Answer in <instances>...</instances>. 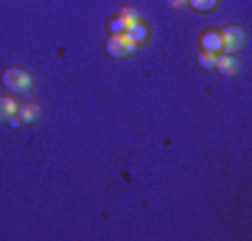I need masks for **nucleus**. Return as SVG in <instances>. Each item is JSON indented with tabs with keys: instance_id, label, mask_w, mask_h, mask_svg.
<instances>
[{
	"instance_id": "nucleus-4",
	"label": "nucleus",
	"mask_w": 252,
	"mask_h": 241,
	"mask_svg": "<svg viewBox=\"0 0 252 241\" xmlns=\"http://www.w3.org/2000/svg\"><path fill=\"white\" fill-rule=\"evenodd\" d=\"M213 70H219L221 76H235V73H238V59H235L233 54H219Z\"/></svg>"
},
{
	"instance_id": "nucleus-9",
	"label": "nucleus",
	"mask_w": 252,
	"mask_h": 241,
	"mask_svg": "<svg viewBox=\"0 0 252 241\" xmlns=\"http://www.w3.org/2000/svg\"><path fill=\"white\" fill-rule=\"evenodd\" d=\"M216 56L219 54H213V51H199V68L202 70H213L216 68Z\"/></svg>"
},
{
	"instance_id": "nucleus-8",
	"label": "nucleus",
	"mask_w": 252,
	"mask_h": 241,
	"mask_svg": "<svg viewBox=\"0 0 252 241\" xmlns=\"http://www.w3.org/2000/svg\"><path fill=\"white\" fill-rule=\"evenodd\" d=\"M17 115H20L23 124H34L36 118H39V107H36V104H26V107L17 109Z\"/></svg>"
},
{
	"instance_id": "nucleus-10",
	"label": "nucleus",
	"mask_w": 252,
	"mask_h": 241,
	"mask_svg": "<svg viewBox=\"0 0 252 241\" xmlns=\"http://www.w3.org/2000/svg\"><path fill=\"white\" fill-rule=\"evenodd\" d=\"M188 6L196 11H213L219 6V0H188Z\"/></svg>"
},
{
	"instance_id": "nucleus-12",
	"label": "nucleus",
	"mask_w": 252,
	"mask_h": 241,
	"mask_svg": "<svg viewBox=\"0 0 252 241\" xmlns=\"http://www.w3.org/2000/svg\"><path fill=\"white\" fill-rule=\"evenodd\" d=\"M121 17H124L126 23H137V20H140V17H137V11H135V9H124V11H121Z\"/></svg>"
},
{
	"instance_id": "nucleus-5",
	"label": "nucleus",
	"mask_w": 252,
	"mask_h": 241,
	"mask_svg": "<svg viewBox=\"0 0 252 241\" xmlns=\"http://www.w3.org/2000/svg\"><path fill=\"white\" fill-rule=\"evenodd\" d=\"M126 34L132 36L137 45H143L146 39H149V26H146V23H140V20H137V23H129V26H126Z\"/></svg>"
},
{
	"instance_id": "nucleus-14",
	"label": "nucleus",
	"mask_w": 252,
	"mask_h": 241,
	"mask_svg": "<svg viewBox=\"0 0 252 241\" xmlns=\"http://www.w3.org/2000/svg\"><path fill=\"white\" fill-rule=\"evenodd\" d=\"M171 3V9H180V6H188V0H168Z\"/></svg>"
},
{
	"instance_id": "nucleus-13",
	"label": "nucleus",
	"mask_w": 252,
	"mask_h": 241,
	"mask_svg": "<svg viewBox=\"0 0 252 241\" xmlns=\"http://www.w3.org/2000/svg\"><path fill=\"white\" fill-rule=\"evenodd\" d=\"M6 124H9L11 129H20V126H23V121H20V115H11L9 121H6Z\"/></svg>"
},
{
	"instance_id": "nucleus-2",
	"label": "nucleus",
	"mask_w": 252,
	"mask_h": 241,
	"mask_svg": "<svg viewBox=\"0 0 252 241\" xmlns=\"http://www.w3.org/2000/svg\"><path fill=\"white\" fill-rule=\"evenodd\" d=\"M221 36V54H238L244 45H247V34H244L241 26H227L224 31H219Z\"/></svg>"
},
{
	"instance_id": "nucleus-3",
	"label": "nucleus",
	"mask_w": 252,
	"mask_h": 241,
	"mask_svg": "<svg viewBox=\"0 0 252 241\" xmlns=\"http://www.w3.org/2000/svg\"><path fill=\"white\" fill-rule=\"evenodd\" d=\"M137 48H140V45H137L129 34H109V39H107V54H109V56H115V59L135 54Z\"/></svg>"
},
{
	"instance_id": "nucleus-7",
	"label": "nucleus",
	"mask_w": 252,
	"mask_h": 241,
	"mask_svg": "<svg viewBox=\"0 0 252 241\" xmlns=\"http://www.w3.org/2000/svg\"><path fill=\"white\" fill-rule=\"evenodd\" d=\"M17 101L11 99V96H3V99H0V124H6V121H9L11 115H17Z\"/></svg>"
},
{
	"instance_id": "nucleus-6",
	"label": "nucleus",
	"mask_w": 252,
	"mask_h": 241,
	"mask_svg": "<svg viewBox=\"0 0 252 241\" xmlns=\"http://www.w3.org/2000/svg\"><path fill=\"white\" fill-rule=\"evenodd\" d=\"M202 51L221 54V36H219V31H205L202 34Z\"/></svg>"
},
{
	"instance_id": "nucleus-1",
	"label": "nucleus",
	"mask_w": 252,
	"mask_h": 241,
	"mask_svg": "<svg viewBox=\"0 0 252 241\" xmlns=\"http://www.w3.org/2000/svg\"><path fill=\"white\" fill-rule=\"evenodd\" d=\"M34 84L31 79V73L26 68H9V70H3V87L11 90V93H28Z\"/></svg>"
},
{
	"instance_id": "nucleus-11",
	"label": "nucleus",
	"mask_w": 252,
	"mask_h": 241,
	"mask_svg": "<svg viewBox=\"0 0 252 241\" xmlns=\"http://www.w3.org/2000/svg\"><path fill=\"white\" fill-rule=\"evenodd\" d=\"M107 26H109V34H126V26H129V23H126V20L118 14V17L109 20Z\"/></svg>"
}]
</instances>
